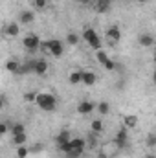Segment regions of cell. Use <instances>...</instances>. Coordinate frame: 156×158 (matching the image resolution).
Masks as SVG:
<instances>
[{
  "mask_svg": "<svg viewBox=\"0 0 156 158\" xmlns=\"http://www.w3.org/2000/svg\"><path fill=\"white\" fill-rule=\"evenodd\" d=\"M68 83H70V85H79V83H83V72H70Z\"/></svg>",
  "mask_w": 156,
  "mask_h": 158,
  "instance_id": "obj_20",
  "label": "cell"
},
{
  "mask_svg": "<svg viewBox=\"0 0 156 158\" xmlns=\"http://www.w3.org/2000/svg\"><path fill=\"white\" fill-rule=\"evenodd\" d=\"M46 72H48V63H46V61H35L33 74H37V76H44Z\"/></svg>",
  "mask_w": 156,
  "mask_h": 158,
  "instance_id": "obj_14",
  "label": "cell"
},
{
  "mask_svg": "<svg viewBox=\"0 0 156 158\" xmlns=\"http://www.w3.org/2000/svg\"><path fill=\"white\" fill-rule=\"evenodd\" d=\"M6 68H7L9 72H15V74H18V70H20V64H18L17 61H7V63H6Z\"/></svg>",
  "mask_w": 156,
  "mask_h": 158,
  "instance_id": "obj_23",
  "label": "cell"
},
{
  "mask_svg": "<svg viewBox=\"0 0 156 158\" xmlns=\"http://www.w3.org/2000/svg\"><path fill=\"white\" fill-rule=\"evenodd\" d=\"M0 134H2V136L7 134V123H0Z\"/></svg>",
  "mask_w": 156,
  "mask_h": 158,
  "instance_id": "obj_30",
  "label": "cell"
},
{
  "mask_svg": "<svg viewBox=\"0 0 156 158\" xmlns=\"http://www.w3.org/2000/svg\"><path fill=\"white\" fill-rule=\"evenodd\" d=\"M28 155H30V151H28L26 145H18V147H17V156L18 158H26Z\"/></svg>",
  "mask_w": 156,
  "mask_h": 158,
  "instance_id": "obj_25",
  "label": "cell"
},
{
  "mask_svg": "<svg viewBox=\"0 0 156 158\" xmlns=\"http://www.w3.org/2000/svg\"><path fill=\"white\" fill-rule=\"evenodd\" d=\"M96 59L101 63V66H103L105 70H109V72H114V70H116V63L109 57V53H107L105 50H97V52H96Z\"/></svg>",
  "mask_w": 156,
  "mask_h": 158,
  "instance_id": "obj_4",
  "label": "cell"
},
{
  "mask_svg": "<svg viewBox=\"0 0 156 158\" xmlns=\"http://www.w3.org/2000/svg\"><path fill=\"white\" fill-rule=\"evenodd\" d=\"M112 0H96V11L97 13H107L110 9Z\"/></svg>",
  "mask_w": 156,
  "mask_h": 158,
  "instance_id": "obj_13",
  "label": "cell"
},
{
  "mask_svg": "<svg viewBox=\"0 0 156 158\" xmlns=\"http://www.w3.org/2000/svg\"><path fill=\"white\" fill-rule=\"evenodd\" d=\"M28 142V134L26 132H20V134H13V145L18 147V145H24Z\"/></svg>",
  "mask_w": 156,
  "mask_h": 158,
  "instance_id": "obj_18",
  "label": "cell"
},
{
  "mask_svg": "<svg viewBox=\"0 0 156 158\" xmlns=\"http://www.w3.org/2000/svg\"><path fill=\"white\" fill-rule=\"evenodd\" d=\"M154 134H156V131H154Z\"/></svg>",
  "mask_w": 156,
  "mask_h": 158,
  "instance_id": "obj_38",
  "label": "cell"
},
{
  "mask_svg": "<svg viewBox=\"0 0 156 158\" xmlns=\"http://www.w3.org/2000/svg\"><path fill=\"white\" fill-rule=\"evenodd\" d=\"M136 2H138V4H147L149 0H136Z\"/></svg>",
  "mask_w": 156,
  "mask_h": 158,
  "instance_id": "obj_33",
  "label": "cell"
},
{
  "mask_svg": "<svg viewBox=\"0 0 156 158\" xmlns=\"http://www.w3.org/2000/svg\"><path fill=\"white\" fill-rule=\"evenodd\" d=\"M81 158H83V156H81Z\"/></svg>",
  "mask_w": 156,
  "mask_h": 158,
  "instance_id": "obj_39",
  "label": "cell"
},
{
  "mask_svg": "<svg viewBox=\"0 0 156 158\" xmlns=\"http://www.w3.org/2000/svg\"><path fill=\"white\" fill-rule=\"evenodd\" d=\"M105 35H107V39L110 40V42H119V39H121V30L117 26H110L105 31Z\"/></svg>",
  "mask_w": 156,
  "mask_h": 158,
  "instance_id": "obj_10",
  "label": "cell"
},
{
  "mask_svg": "<svg viewBox=\"0 0 156 158\" xmlns=\"http://www.w3.org/2000/svg\"><path fill=\"white\" fill-rule=\"evenodd\" d=\"M72 140V134H70V131H61L59 134H57V138H55V142H57V145H63V143H68Z\"/></svg>",
  "mask_w": 156,
  "mask_h": 158,
  "instance_id": "obj_15",
  "label": "cell"
},
{
  "mask_svg": "<svg viewBox=\"0 0 156 158\" xmlns=\"http://www.w3.org/2000/svg\"><path fill=\"white\" fill-rule=\"evenodd\" d=\"M81 37L86 40V44H88L92 50H96V52H97V50H101V46H103V44H101V37L97 35V31H96L94 28H86V30L83 31V35H81Z\"/></svg>",
  "mask_w": 156,
  "mask_h": 158,
  "instance_id": "obj_3",
  "label": "cell"
},
{
  "mask_svg": "<svg viewBox=\"0 0 156 158\" xmlns=\"http://www.w3.org/2000/svg\"><path fill=\"white\" fill-rule=\"evenodd\" d=\"M153 57H154V63H156V50H154V55H153Z\"/></svg>",
  "mask_w": 156,
  "mask_h": 158,
  "instance_id": "obj_36",
  "label": "cell"
},
{
  "mask_svg": "<svg viewBox=\"0 0 156 158\" xmlns=\"http://www.w3.org/2000/svg\"><path fill=\"white\" fill-rule=\"evenodd\" d=\"M94 109H96V105H94L92 101H81V103L77 105V112L81 114V116H88V114H92Z\"/></svg>",
  "mask_w": 156,
  "mask_h": 158,
  "instance_id": "obj_8",
  "label": "cell"
},
{
  "mask_svg": "<svg viewBox=\"0 0 156 158\" xmlns=\"http://www.w3.org/2000/svg\"><path fill=\"white\" fill-rule=\"evenodd\" d=\"M90 131L96 132V134H101L103 132V121L101 119H92L90 121Z\"/></svg>",
  "mask_w": 156,
  "mask_h": 158,
  "instance_id": "obj_19",
  "label": "cell"
},
{
  "mask_svg": "<svg viewBox=\"0 0 156 158\" xmlns=\"http://www.w3.org/2000/svg\"><path fill=\"white\" fill-rule=\"evenodd\" d=\"M145 158H156V155H147Z\"/></svg>",
  "mask_w": 156,
  "mask_h": 158,
  "instance_id": "obj_34",
  "label": "cell"
},
{
  "mask_svg": "<svg viewBox=\"0 0 156 158\" xmlns=\"http://www.w3.org/2000/svg\"><path fill=\"white\" fill-rule=\"evenodd\" d=\"M127 131H129V129L123 125V127H121V129H119V131L116 132V145L119 147V149H123V147L127 145V138H129Z\"/></svg>",
  "mask_w": 156,
  "mask_h": 158,
  "instance_id": "obj_7",
  "label": "cell"
},
{
  "mask_svg": "<svg viewBox=\"0 0 156 158\" xmlns=\"http://www.w3.org/2000/svg\"><path fill=\"white\" fill-rule=\"evenodd\" d=\"M138 44L143 48H151V46H154V37L151 33H142V35H138Z\"/></svg>",
  "mask_w": 156,
  "mask_h": 158,
  "instance_id": "obj_12",
  "label": "cell"
},
{
  "mask_svg": "<svg viewBox=\"0 0 156 158\" xmlns=\"http://www.w3.org/2000/svg\"><path fill=\"white\" fill-rule=\"evenodd\" d=\"M77 2H81V4H90V2H94V0H77Z\"/></svg>",
  "mask_w": 156,
  "mask_h": 158,
  "instance_id": "obj_32",
  "label": "cell"
},
{
  "mask_svg": "<svg viewBox=\"0 0 156 158\" xmlns=\"http://www.w3.org/2000/svg\"><path fill=\"white\" fill-rule=\"evenodd\" d=\"M153 81H154V85H156V72L153 74Z\"/></svg>",
  "mask_w": 156,
  "mask_h": 158,
  "instance_id": "obj_35",
  "label": "cell"
},
{
  "mask_svg": "<svg viewBox=\"0 0 156 158\" xmlns=\"http://www.w3.org/2000/svg\"><path fill=\"white\" fill-rule=\"evenodd\" d=\"M83 153H84V151H79V149H70L64 156H66V158H81V156H83Z\"/></svg>",
  "mask_w": 156,
  "mask_h": 158,
  "instance_id": "obj_26",
  "label": "cell"
},
{
  "mask_svg": "<svg viewBox=\"0 0 156 158\" xmlns=\"http://www.w3.org/2000/svg\"><path fill=\"white\" fill-rule=\"evenodd\" d=\"M33 20H35V11H31V9L20 11V15H18V22L20 24H31Z\"/></svg>",
  "mask_w": 156,
  "mask_h": 158,
  "instance_id": "obj_9",
  "label": "cell"
},
{
  "mask_svg": "<svg viewBox=\"0 0 156 158\" xmlns=\"http://www.w3.org/2000/svg\"><path fill=\"white\" fill-rule=\"evenodd\" d=\"M79 40H81V37H79L77 33H74V31H70V33L66 35V42H68L70 46H76V44H79Z\"/></svg>",
  "mask_w": 156,
  "mask_h": 158,
  "instance_id": "obj_22",
  "label": "cell"
},
{
  "mask_svg": "<svg viewBox=\"0 0 156 158\" xmlns=\"http://www.w3.org/2000/svg\"><path fill=\"white\" fill-rule=\"evenodd\" d=\"M70 145H72V149L84 151V149H86V140H84V138H72V140H70Z\"/></svg>",
  "mask_w": 156,
  "mask_h": 158,
  "instance_id": "obj_17",
  "label": "cell"
},
{
  "mask_svg": "<svg viewBox=\"0 0 156 158\" xmlns=\"http://www.w3.org/2000/svg\"><path fill=\"white\" fill-rule=\"evenodd\" d=\"M40 42H42V40H40L39 35H35V33H28V35L22 39V44H24V48H26L28 52H37V50H40Z\"/></svg>",
  "mask_w": 156,
  "mask_h": 158,
  "instance_id": "obj_5",
  "label": "cell"
},
{
  "mask_svg": "<svg viewBox=\"0 0 156 158\" xmlns=\"http://www.w3.org/2000/svg\"><path fill=\"white\" fill-rule=\"evenodd\" d=\"M112 2H121V0H112Z\"/></svg>",
  "mask_w": 156,
  "mask_h": 158,
  "instance_id": "obj_37",
  "label": "cell"
},
{
  "mask_svg": "<svg viewBox=\"0 0 156 158\" xmlns=\"http://www.w3.org/2000/svg\"><path fill=\"white\" fill-rule=\"evenodd\" d=\"M33 6H35V9H44L46 6H48V0H33Z\"/></svg>",
  "mask_w": 156,
  "mask_h": 158,
  "instance_id": "obj_28",
  "label": "cell"
},
{
  "mask_svg": "<svg viewBox=\"0 0 156 158\" xmlns=\"http://www.w3.org/2000/svg\"><path fill=\"white\" fill-rule=\"evenodd\" d=\"M97 158H109V155H107V153H103V151H101V153H97Z\"/></svg>",
  "mask_w": 156,
  "mask_h": 158,
  "instance_id": "obj_31",
  "label": "cell"
},
{
  "mask_svg": "<svg viewBox=\"0 0 156 158\" xmlns=\"http://www.w3.org/2000/svg\"><path fill=\"white\" fill-rule=\"evenodd\" d=\"M96 83H97V74H96V72H92V70L83 72V85H86V86H94Z\"/></svg>",
  "mask_w": 156,
  "mask_h": 158,
  "instance_id": "obj_11",
  "label": "cell"
},
{
  "mask_svg": "<svg viewBox=\"0 0 156 158\" xmlns=\"http://www.w3.org/2000/svg\"><path fill=\"white\" fill-rule=\"evenodd\" d=\"M96 109H97V112H99L101 116H107V114L110 112V105H109V101H101V103H97Z\"/></svg>",
  "mask_w": 156,
  "mask_h": 158,
  "instance_id": "obj_21",
  "label": "cell"
},
{
  "mask_svg": "<svg viewBox=\"0 0 156 158\" xmlns=\"http://www.w3.org/2000/svg\"><path fill=\"white\" fill-rule=\"evenodd\" d=\"M37 96H39V92H26L24 94V101H28V103H35L37 101Z\"/></svg>",
  "mask_w": 156,
  "mask_h": 158,
  "instance_id": "obj_24",
  "label": "cell"
},
{
  "mask_svg": "<svg viewBox=\"0 0 156 158\" xmlns=\"http://www.w3.org/2000/svg\"><path fill=\"white\" fill-rule=\"evenodd\" d=\"M20 132H26L24 125H22V123H15V125L11 127V134H20Z\"/></svg>",
  "mask_w": 156,
  "mask_h": 158,
  "instance_id": "obj_27",
  "label": "cell"
},
{
  "mask_svg": "<svg viewBox=\"0 0 156 158\" xmlns=\"http://www.w3.org/2000/svg\"><path fill=\"white\" fill-rule=\"evenodd\" d=\"M40 50H42V52H48V53L53 55V57H61V55L64 53V44L57 39L42 40V42H40Z\"/></svg>",
  "mask_w": 156,
  "mask_h": 158,
  "instance_id": "obj_2",
  "label": "cell"
},
{
  "mask_svg": "<svg viewBox=\"0 0 156 158\" xmlns=\"http://www.w3.org/2000/svg\"><path fill=\"white\" fill-rule=\"evenodd\" d=\"M18 33H20V24L18 22L13 20V22H9V24L4 26V35L6 37H17Z\"/></svg>",
  "mask_w": 156,
  "mask_h": 158,
  "instance_id": "obj_6",
  "label": "cell"
},
{
  "mask_svg": "<svg viewBox=\"0 0 156 158\" xmlns=\"http://www.w3.org/2000/svg\"><path fill=\"white\" fill-rule=\"evenodd\" d=\"M123 125H125L127 129H134V127L138 125V116H136V114H127V116L123 118Z\"/></svg>",
  "mask_w": 156,
  "mask_h": 158,
  "instance_id": "obj_16",
  "label": "cell"
},
{
  "mask_svg": "<svg viewBox=\"0 0 156 158\" xmlns=\"http://www.w3.org/2000/svg\"><path fill=\"white\" fill-rule=\"evenodd\" d=\"M147 147H156V134H149L147 136Z\"/></svg>",
  "mask_w": 156,
  "mask_h": 158,
  "instance_id": "obj_29",
  "label": "cell"
},
{
  "mask_svg": "<svg viewBox=\"0 0 156 158\" xmlns=\"http://www.w3.org/2000/svg\"><path fill=\"white\" fill-rule=\"evenodd\" d=\"M35 103H37L39 109L46 110V112H51L57 107V98L53 94H50V92H40L39 96H37V101Z\"/></svg>",
  "mask_w": 156,
  "mask_h": 158,
  "instance_id": "obj_1",
  "label": "cell"
}]
</instances>
